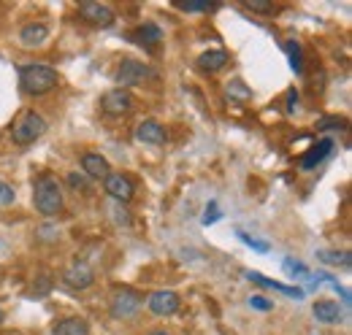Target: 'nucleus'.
<instances>
[{"mask_svg":"<svg viewBox=\"0 0 352 335\" xmlns=\"http://www.w3.org/2000/svg\"><path fill=\"white\" fill-rule=\"evenodd\" d=\"M57 84H60L57 71L44 65V62H25V65L19 68V86H22L28 95L44 97V95L57 89Z\"/></svg>","mask_w":352,"mask_h":335,"instance_id":"f257e3e1","label":"nucleus"},{"mask_svg":"<svg viewBox=\"0 0 352 335\" xmlns=\"http://www.w3.org/2000/svg\"><path fill=\"white\" fill-rule=\"evenodd\" d=\"M63 203H65L63 184L52 173H41L33 181V206H36V211L44 213V216H54V213L63 211Z\"/></svg>","mask_w":352,"mask_h":335,"instance_id":"f03ea898","label":"nucleus"},{"mask_svg":"<svg viewBox=\"0 0 352 335\" xmlns=\"http://www.w3.org/2000/svg\"><path fill=\"white\" fill-rule=\"evenodd\" d=\"M46 132V119L36 111H25L22 119L14 125L11 130V141L16 146H28V143H36L41 135Z\"/></svg>","mask_w":352,"mask_h":335,"instance_id":"7ed1b4c3","label":"nucleus"},{"mask_svg":"<svg viewBox=\"0 0 352 335\" xmlns=\"http://www.w3.org/2000/svg\"><path fill=\"white\" fill-rule=\"evenodd\" d=\"M114 79H117V84H120V89H128V86H138V84L155 82L157 73H155L149 65L138 62V60H122L120 68H117V73H114Z\"/></svg>","mask_w":352,"mask_h":335,"instance_id":"20e7f679","label":"nucleus"},{"mask_svg":"<svg viewBox=\"0 0 352 335\" xmlns=\"http://www.w3.org/2000/svg\"><path fill=\"white\" fill-rule=\"evenodd\" d=\"M141 305H144V297L131 287H120L111 294V316L114 319H131L138 314Z\"/></svg>","mask_w":352,"mask_h":335,"instance_id":"39448f33","label":"nucleus"},{"mask_svg":"<svg viewBox=\"0 0 352 335\" xmlns=\"http://www.w3.org/2000/svg\"><path fill=\"white\" fill-rule=\"evenodd\" d=\"M146 308H149V314L166 319V316H174L182 308V297L174 290H155V292L146 294Z\"/></svg>","mask_w":352,"mask_h":335,"instance_id":"423d86ee","label":"nucleus"},{"mask_svg":"<svg viewBox=\"0 0 352 335\" xmlns=\"http://www.w3.org/2000/svg\"><path fill=\"white\" fill-rule=\"evenodd\" d=\"M63 284H65L68 290H79V292H85V290H89V287L95 284V270L89 268V262L76 259V262H71V265L65 268V273H63Z\"/></svg>","mask_w":352,"mask_h":335,"instance_id":"0eeeda50","label":"nucleus"},{"mask_svg":"<svg viewBox=\"0 0 352 335\" xmlns=\"http://www.w3.org/2000/svg\"><path fill=\"white\" fill-rule=\"evenodd\" d=\"M79 16L89 22V25H95V27H111L114 22H117V14L106 5V3H98V0H85V3H79Z\"/></svg>","mask_w":352,"mask_h":335,"instance_id":"6e6552de","label":"nucleus"},{"mask_svg":"<svg viewBox=\"0 0 352 335\" xmlns=\"http://www.w3.org/2000/svg\"><path fill=\"white\" fill-rule=\"evenodd\" d=\"M100 111L109 114V117H125L133 111V95L128 89H109L103 97H100Z\"/></svg>","mask_w":352,"mask_h":335,"instance_id":"1a4fd4ad","label":"nucleus"},{"mask_svg":"<svg viewBox=\"0 0 352 335\" xmlns=\"http://www.w3.org/2000/svg\"><path fill=\"white\" fill-rule=\"evenodd\" d=\"M103 189L114 203H131L133 195H135V187H133L131 178L125 173H114V170L103 178Z\"/></svg>","mask_w":352,"mask_h":335,"instance_id":"9d476101","label":"nucleus"},{"mask_svg":"<svg viewBox=\"0 0 352 335\" xmlns=\"http://www.w3.org/2000/svg\"><path fill=\"white\" fill-rule=\"evenodd\" d=\"M135 138L141 143L160 146V143H166V127L160 125V122H155V119H146V122H141V125L135 127Z\"/></svg>","mask_w":352,"mask_h":335,"instance_id":"9b49d317","label":"nucleus"},{"mask_svg":"<svg viewBox=\"0 0 352 335\" xmlns=\"http://www.w3.org/2000/svg\"><path fill=\"white\" fill-rule=\"evenodd\" d=\"M228 62H230L228 51H222V49H212V51H204V54L198 57V62H195V65H198L204 73H220Z\"/></svg>","mask_w":352,"mask_h":335,"instance_id":"f8f14e48","label":"nucleus"},{"mask_svg":"<svg viewBox=\"0 0 352 335\" xmlns=\"http://www.w3.org/2000/svg\"><path fill=\"white\" fill-rule=\"evenodd\" d=\"M82 170H85V176H89V178H106L111 173L109 160L103 154H95V152H87L82 157Z\"/></svg>","mask_w":352,"mask_h":335,"instance_id":"ddd939ff","label":"nucleus"},{"mask_svg":"<svg viewBox=\"0 0 352 335\" xmlns=\"http://www.w3.org/2000/svg\"><path fill=\"white\" fill-rule=\"evenodd\" d=\"M46 36H49V27H46L44 22H30V25H25L19 30V43L33 49V46H41L46 41Z\"/></svg>","mask_w":352,"mask_h":335,"instance_id":"4468645a","label":"nucleus"},{"mask_svg":"<svg viewBox=\"0 0 352 335\" xmlns=\"http://www.w3.org/2000/svg\"><path fill=\"white\" fill-rule=\"evenodd\" d=\"M52 335H89V322L82 316H65L52 327Z\"/></svg>","mask_w":352,"mask_h":335,"instance_id":"2eb2a0df","label":"nucleus"},{"mask_svg":"<svg viewBox=\"0 0 352 335\" xmlns=\"http://www.w3.org/2000/svg\"><path fill=\"white\" fill-rule=\"evenodd\" d=\"M311 314H314L317 322H322V325H333V322L342 319V308H339V303H333V300H317V303L311 305Z\"/></svg>","mask_w":352,"mask_h":335,"instance_id":"dca6fc26","label":"nucleus"},{"mask_svg":"<svg viewBox=\"0 0 352 335\" xmlns=\"http://www.w3.org/2000/svg\"><path fill=\"white\" fill-rule=\"evenodd\" d=\"M331 152H333V141H331V138H322L317 146H311V149H309V154H304V160H301V168H304V170H311V168H317L320 163H322V160H325V157H328V154H331Z\"/></svg>","mask_w":352,"mask_h":335,"instance_id":"f3484780","label":"nucleus"},{"mask_svg":"<svg viewBox=\"0 0 352 335\" xmlns=\"http://www.w3.org/2000/svg\"><path fill=\"white\" fill-rule=\"evenodd\" d=\"M247 279H250V281H255V284H261V287H265V290H276V292L287 294V297H304L301 290H296V287H285V284H279V281H271V279H265V276L255 273V270H250V273H247Z\"/></svg>","mask_w":352,"mask_h":335,"instance_id":"a211bd4d","label":"nucleus"},{"mask_svg":"<svg viewBox=\"0 0 352 335\" xmlns=\"http://www.w3.org/2000/svg\"><path fill=\"white\" fill-rule=\"evenodd\" d=\"M133 38L141 43V46H155V43L163 41V30H160L155 22H144V25L135 30V36H133Z\"/></svg>","mask_w":352,"mask_h":335,"instance_id":"6ab92c4d","label":"nucleus"},{"mask_svg":"<svg viewBox=\"0 0 352 335\" xmlns=\"http://www.w3.org/2000/svg\"><path fill=\"white\" fill-rule=\"evenodd\" d=\"M285 51H287V57H290V68L301 76V73H304V51H301V43L285 41Z\"/></svg>","mask_w":352,"mask_h":335,"instance_id":"aec40b11","label":"nucleus"},{"mask_svg":"<svg viewBox=\"0 0 352 335\" xmlns=\"http://www.w3.org/2000/svg\"><path fill=\"white\" fill-rule=\"evenodd\" d=\"M317 259H322L325 265H333V268H350V254L347 251H328V249H322V251H317Z\"/></svg>","mask_w":352,"mask_h":335,"instance_id":"412c9836","label":"nucleus"},{"mask_svg":"<svg viewBox=\"0 0 352 335\" xmlns=\"http://www.w3.org/2000/svg\"><path fill=\"white\" fill-rule=\"evenodd\" d=\"M282 270L290 276V279H307L309 270L304 262H298V259H293V257H287L285 262H282Z\"/></svg>","mask_w":352,"mask_h":335,"instance_id":"4be33fe9","label":"nucleus"},{"mask_svg":"<svg viewBox=\"0 0 352 335\" xmlns=\"http://www.w3.org/2000/svg\"><path fill=\"white\" fill-rule=\"evenodd\" d=\"M65 181H68L71 189H82V192H89V187H92V178L85 176V173H79V170L65 173Z\"/></svg>","mask_w":352,"mask_h":335,"instance_id":"5701e85b","label":"nucleus"},{"mask_svg":"<svg viewBox=\"0 0 352 335\" xmlns=\"http://www.w3.org/2000/svg\"><path fill=\"white\" fill-rule=\"evenodd\" d=\"M225 89H228V95H230V97H239V100H250V97H252V89L241 82V79L228 82L225 84Z\"/></svg>","mask_w":352,"mask_h":335,"instance_id":"b1692460","label":"nucleus"},{"mask_svg":"<svg viewBox=\"0 0 352 335\" xmlns=\"http://www.w3.org/2000/svg\"><path fill=\"white\" fill-rule=\"evenodd\" d=\"M241 3H244V8H250L255 14H274L276 11V5L268 0H241Z\"/></svg>","mask_w":352,"mask_h":335,"instance_id":"393cba45","label":"nucleus"},{"mask_svg":"<svg viewBox=\"0 0 352 335\" xmlns=\"http://www.w3.org/2000/svg\"><path fill=\"white\" fill-rule=\"evenodd\" d=\"M14 200H16V192H14V187H11V184H6V181H0V209L11 206Z\"/></svg>","mask_w":352,"mask_h":335,"instance_id":"a878e982","label":"nucleus"},{"mask_svg":"<svg viewBox=\"0 0 352 335\" xmlns=\"http://www.w3.org/2000/svg\"><path fill=\"white\" fill-rule=\"evenodd\" d=\"M236 235H239V238H241V241H244V244H247V246H250V249L261 251V254H265V251L271 249V246H268V244H261V241H255V238H252V235H247V233H244V230H236Z\"/></svg>","mask_w":352,"mask_h":335,"instance_id":"bb28decb","label":"nucleus"},{"mask_svg":"<svg viewBox=\"0 0 352 335\" xmlns=\"http://www.w3.org/2000/svg\"><path fill=\"white\" fill-rule=\"evenodd\" d=\"M176 8L182 11H214V3H176Z\"/></svg>","mask_w":352,"mask_h":335,"instance_id":"cd10ccee","label":"nucleus"},{"mask_svg":"<svg viewBox=\"0 0 352 335\" xmlns=\"http://www.w3.org/2000/svg\"><path fill=\"white\" fill-rule=\"evenodd\" d=\"M250 305L258 308V311H271V308H274V303H271L268 297H263V294H252V297H250Z\"/></svg>","mask_w":352,"mask_h":335,"instance_id":"c85d7f7f","label":"nucleus"},{"mask_svg":"<svg viewBox=\"0 0 352 335\" xmlns=\"http://www.w3.org/2000/svg\"><path fill=\"white\" fill-rule=\"evenodd\" d=\"M344 127V119H339V117H331V119H320L317 122V130H342Z\"/></svg>","mask_w":352,"mask_h":335,"instance_id":"c756f323","label":"nucleus"},{"mask_svg":"<svg viewBox=\"0 0 352 335\" xmlns=\"http://www.w3.org/2000/svg\"><path fill=\"white\" fill-rule=\"evenodd\" d=\"M114 219H117V224H122V227H128L133 219H131V211L125 209V206H114Z\"/></svg>","mask_w":352,"mask_h":335,"instance_id":"7c9ffc66","label":"nucleus"},{"mask_svg":"<svg viewBox=\"0 0 352 335\" xmlns=\"http://www.w3.org/2000/svg\"><path fill=\"white\" fill-rule=\"evenodd\" d=\"M220 219V211H217V203H212V206H206V213H204V224L209 227V224H214Z\"/></svg>","mask_w":352,"mask_h":335,"instance_id":"2f4dec72","label":"nucleus"},{"mask_svg":"<svg viewBox=\"0 0 352 335\" xmlns=\"http://www.w3.org/2000/svg\"><path fill=\"white\" fill-rule=\"evenodd\" d=\"M296 108H298V95L290 92V95H287V114H296Z\"/></svg>","mask_w":352,"mask_h":335,"instance_id":"473e14b6","label":"nucleus"},{"mask_svg":"<svg viewBox=\"0 0 352 335\" xmlns=\"http://www.w3.org/2000/svg\"><path fill=\"white\" fill-rule=\"evenodd\" d=\"M149 335H171V333H166V330H155V333H149Z\"/></svg>","mask_w":352,"mask_h":335,"instance_id":"72a5a7b5","label":"nucleus"},{"mask_svg":"<svg viewBox=\"0 0 352 335\" xmlns=\"http://www.w3.org/2000/svg\"><path fill=\"white\" fill-rule=\"evenodd\" d=\"M0 319H3V311H0Z\"/></svg>","mask_w":352,"mask_h":335,"instance_id":"f704fd0d","label":"nucleus"}]
</instances>
